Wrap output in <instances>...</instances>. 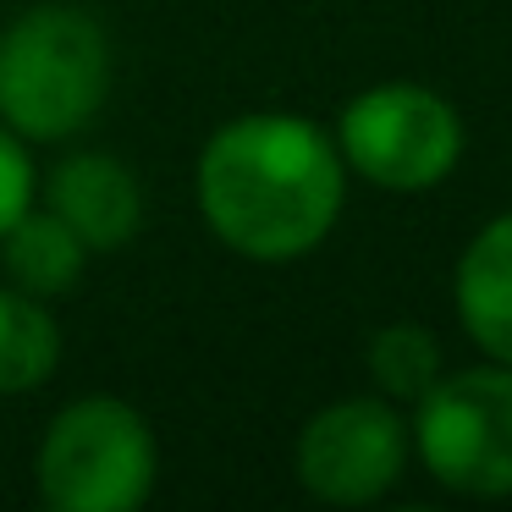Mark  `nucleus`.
I'll return each mask as SVG.
<instances>
[{"mask_svg": "<svg viewBox=\"0 0 512 512\" xmlns=\"http://www.w3.org/2000/svg\"><path fill=\"white\" fill-rule=\"evenodd\" d=\"M336 155L386 193H424L463 160V116L424 83H375L336 111Z\"/></svg>", "mask_w": 512, "mask_h": 512, "instance_id": "obj_4", "label": "nucleus"}, {"mask_svg": "<svg viewBox=\"0 0 512 512\" xmlns=\"http://www.w3.org/2000/svg\"><path fill=\"white\" fill-rule=\"evenodd\" d=\"M39 204V160L34 144L17 138L12 127L0 122V237L12 232L28 210Z\"/></svg>", "mask_w": 512, "mask_h": 512, "instance_id": "obj_12", "label": "nucleus"}, {"mask_svg": "<svg viewBox=\"0 0 512 512\" xmlns=\"http://www.w3.org/2000/svg\"><path fill=\"white\" fill-rule=\"evenodd\" d=\"M89 259L94 254L83 248V237L61 215H50L45 204H34L12 232L0 237V276L45 303L72 298L89 276Z\"/></svg>", "mask_w": 512, "mask_h": 512, "instance_id": "obj_9", "label": "nucleus"}, {"mask_svg": "<svg viewBox=\"0 0 512 512\" xmlns=\"http://www.w3.org/2000/svg\"><path fill=\"white\" fill-rule=\"evenodd\" d=\"M116 89V45L100 12L39 0L0 28V122L28 144H78Z\"/></svg>", "mask_w": 512, "mask_h": 512, "instance_id": "obj_2", "label": "nucleus"}, {"mask_svg": "<svg viewBox=\"0 0 512 512\" xmlns=\"http://www.w3.org/2000/svg\"><path fill=\"white\" fill-rule=\"evenodd\" d=\"M39 204L61 215L94 259L133 248L149 221L144 182L116 149H67L50 171H39Z\"/></svg>", "mask_w": 512, "mask_h": 512, "instance_id": "obj_7", "label": "nucleus"}, {"mask_svg": "<svg viewBox=\"0 0 512 512\" xmlns=\"http://www.w3.org/2000/svg\"><path fill=\"white\" fill-rule=\"evenodd\" d=\"M408 435L435 485L479 501L512 496V364L490 358L479 369L435 375L413 402Z\"/></svg>", "mask_w": 512, "mask_h": 512, "instance_id": "obj_5", "label": "nucleus"}, {"mask_svg": "<svg viewBox=\"0 0 512 512\" xmlns=\"http://www.w3.org/2000/svg\"><path fill=\"white\" fill-rule=\"evenodd\" d=\"M67 358L56 303L0 281V397H34Z\"/></svg>", "mask_w": 512, "mask_h": 512, "instance_id": "obj_10", "label": "nucleus"}, {"mask_svg": "<svg viewBox=\"0 0 512 512\" xmlns=\"http://www.w3.org/2000/svg\"><path fill=\"white\" fill-rule=\"evenodd\" d=\"M413 435L391 397H336L303 419L292 474L325 507H369L408 474Z\"/></svg>", "mask_w": 512, "mask_h": 512, "instance_id": "obj_6", "label": "nucleus"}, {"mask_svg": "<svg viewBox=\"0 0 512 512\" xmlns=\"http://www.w3.org/2000/svg\"><path fill=\"white\" fill-rule=\"evenodd\" d=\"M160 485V435L127 397H72L34 446V490L50 512H138Z\"/></svg>", "mask_w": 512, "mask_h": 512, "instance_id": "obj_3", "label": "nucleus"}, {"mask_svg": "<svg viewBox=\"0 0 512 512\" xmlns=\"http://www.w3.org/2000/svg\"><path fill=\"white\" fill-rule=\"evenodd\" d=\"M452 309L463 336L496 364H512V215L474 232L452 270Z\"/></svg>", "mask_w": 512, "mask_h": 512, "instance_id": "obj_8", "label": "nucleus"}, {"mask_svg": "<svg viewBox=\"0 0 512 512\" xmlns=\"http://www.w3.org/2000/svg\"><path fill=\"white\" fill-rule=\"evenodd\" d=\"M364 369H369L380 397L419 402L424 391L435 386V375H441V342H435V331L419 320H391L369 336Z\"/></svg>", "mask_w": 512, "mask_h": 512, "instance_id": "obj_11", "label": "nucleus"}, {"mask_svg": "<svg viewBox=\"0 0 512 512\" xmlns=\"http://www.w3.org/2000/svg\"><path fill=\"white\" fill-rule=\"evenodd\" d=\"M193 204L226 254L248 265H298L336 232L347 166L336 138L298 111H243L204 138Z\"/></svg>", "mask_w": 512, "mask_h": 512, "instance_id": "obj_1", "label": "nucleus"}]
</instances>
